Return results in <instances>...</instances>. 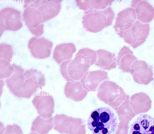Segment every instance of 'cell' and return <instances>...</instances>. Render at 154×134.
Wrapping results in <instances>:
<instances>
[{
    "label": "cell",
    "mask_w": 154,
    "mask_h": 134,
    "mask_svg": "<svg viewBox=\"0 0 154 134\" xmlns=\"http://www.w3.org/2000/svg\"><path fill=\"white\" fill-rule=\"evenodd\" d=\"M149 30L148 23H143L137 20L129 29L125 32L123 38L125 42L135 48L145 42Z\"/></svg>",
    "instance_id": "cell-6"
},
{
    "label": "cell",
    "mask_w": 154,
    "mask_h": 134,
    "mask_svg": "<svg viewBox=\"0 0 154 134\" xmlns=\"http://www.w3.org/2000/svg\"><path fill=\"white\" fill-rule=\"evenodd\" d=\"M115 13L110 7L102 10H88L85 11L82 23L87 31L97 33L112 23Z\"/></svg>",
    "instance_id": "cell-4"
},
{
    "label": "cell",
    "mask_w": 154,
    "mask_h": 134,
    "mask_svg": "<svg viewBox=\"0 0 154 134\" xmlns=\"http://www.w3.org/2000/svg\"><path fill=\"white\" fill-rule=\"evenodd\" d=\"M137 58L130 48L124 46L118 53L116 61L119 68L124 72H130L131 67Z\"/></svg>",
    "instance_id": "cell-18"
},
{
    "label": "cell",
    "mask_w": 154,
    "mask_h": 134,
    "mask_svg": "<svg viewBox=\"0 0 154 134\" xmlns=\"http://www.w3.org/2000/svg\"><path fill=\"white\" fill-rule=\"evenodd\" d=\"M113 0H77L76 3L81 9L85 11L88 10H102L111 5Z\"/></svg>",
    "instance_id": "cell-22"
},
{
    "label": "cell",
    "mask_w": 154,
    "mask_h": 134,
    "mask_svg": "<svg viewBox=\"0 0 154 134\" xmlns=\"http://www.w3.org/2000/svg\"><path fill=\"white\" fill-rule=\"evenodd\" d=\"M131 8L135 10L137 19L143 23L152 21L154 17V8L147 1L133 0Z\"/></svg>",
    "instance_id": "cell-16"
},
{
    "label": "cell",
    "mask_w": 154,
    "mask_h": 134,
    "mask_svg": "<svg viewBox=\"0 0 154 134\" xmlns=\"http://www.w3.org/2000/svg\"><path fill=\"white\" fill-rule=\"evenodd\" d=\"M137 18L135 11L132 8H125L117 14L113 27L117 34L123 37L125 32L134 23Z\"/></svg>",
    "instance_id": "cell-13"
},
{
    "label": "cell",
    "mask_w": 154,
    "mask_h": 134,
    "mask_svg": "<svg viewBox=\"0 0 154 134\" xmlns=\"http://www.w3.org/2000/svg\"><path fill=\"white\" fill-rule=\"evenodd\" d=\"M126 95L121 87L109 80H106L100 84L97 95L100 100L109 105L112 102H116V105L120 104L125 101Z\"/></svg>",
    "instance_id": "cell-5"
},
{
    "label": "cell",
    "mask_w": 154,
    "mask_h": 134,
    "mask_svg": "<svg viewBox=\"0 0 154 134\" xmlns=\"http://www.w3.org/2000/svg\"><path fill=\"white\" fill-rule=\"evenodd\" d=\"M130 101L131 106L136 115L147 112L152 106V101L149 96L142 92L132 95Z\"/></svg>",
    "instance_id": "cell-17"
},
{
    "label": "cell",
    "mask_w": 154,
    "mask_h": 134,
    "mask_svg": "<svg viewBox=\"0 0 154 134\" xmlns=\"http://www.w3.org/2000/svg\"><path fill=\"white\" fill-rule=\"evenodd\" d=\"M14 68L10 62L5 59H0V79L9 78L13 74Z\"/></svg>",
    "instance_id": "cell-25"
},
{
    "label": "cell",
    "mask_w": 154,
    "mask_h": 134,
    "mask_svg": "<svg viewBox=\"0 0 154 134\" xmlns=\"http://www.w3.org/2000/svg\"><path fill=\"white\" fill-rule=\"evenodd\" d=\"M129 134H154V118L150 115H139L130 126Z\"/></svg>",
    "instance_id": "cell-15"
},
{
    "label": "cell",
    "mask_w": 154,
    "mask_h": 134,
    "mask_svg": "<svg viewBox=\"0 0 154 134\" xmlns=\"http://www.w3.org/2000/svg\"><path fill=\"white\" fill-rule=\"evenodd\" d=\"M130 73L134 81L139 84L146 85L154 79L152 67L143 60L134 62Z\"/></svg>",
    "instance_id": "cell-10"
},
{
    "label": "cell",
    "mask_w": 154,
    "mask_h": 134,
    "mask_svg": "<svg viewBox=\"0 0 154 134\" xmlns=\"http://www.w3.org/2000/svg\"><path fill=\"white\" fill-rule=\"evenodd\" d=\"M13 54L12 48L11 46L5 43L0 44V59H5L10 62Z\"/></svg>",
    "instance_id": "cell-26"
},
{
    "label": "cell",
    "mask_w": 154,
    "mask_h": 134,
    "mask_svg": "<svg viewBox=\"0 0 154 134\" xmlns=\"http://www.w3.org/2000/svg\"><path fill=\"white\" fill-rule=\"evenodd\" d=\"M1 134H23V133L20 126L13 124L6 125Z\"/></svg>",
    "instance_id": "cell-27"
},
{
    "label": "cell",
    "mask_w": 154,
    "mask_h": 134,
    "mask_svg": "<svg viewBox=\"0 0 154 134\" xmlns=\"http://www.w3.org/2000/svg\"><path fill=\"white\" fill-rule=\"evenodd\" d=\"M64 92L67 98L75 101L82 100L88 93L81 83L75 81L67 82L65 86Z\"/></svg>",
    "instance_id": "cell-19"
},
{
    "label": "cell",
    "mask_w": 154,
    "mask_h": 134,
    "mask_svg": "<svg viewBox=\"0 0 154 134\" xmlns=\"http://www.w3.org/2000/svg\"><path fill=\"white\" fill-rule=\"evenodd\" d=\"M61 0H25L24 5L36 8L41 13L42 23L56 16L61 9Z\"/></svg>",
    "instance_id": "cell-7"
},
{
    "label": "cell",
    "mask_w": 154,
    "mask_h": 134,
    "mask_svg": "<svg viewBox=\"0 0 154 134\" xmlns=\"http://www.w3.org/2000/svg\"><path fill=\"white\" fill-rule=\"evenodd\" d=\"M95 51L88 48L79 50L74 59L63 62L60 66L61 73L66 80L78 81L83 77L90 67L96 62Z\"/></svg>",
    "instance_id": "cell-2"
},
{
    "label": "cell",
    "mask_w": 154,
    "mask_h": 134,
    "mask_svg": "<svg viewBox=\"0 0 154 134\" xmlns=\"http://www.w3.org/2000/svg\"><path fill=\"white\" fill-rule=\"evenodd\" d=\"M71 117L63 114H56L54 118V129L60 133H67Z\"/></svg>",
    "instance_id": "cell-24"
},
{
    "label": "cell",
    "mask_w": 154,
    "mask_h": 134,
    "mask_svg": "<svg viewBox=\"0 0 154 134\" xmlns=\"http://www.w3.org/2000/svg\"><path fill=\"white\" fill-rule=\"evenodd\" d=\"M97 58L95 64L103 70H110L117 66L116 58L114 54L106 50L96 51Z\"/></svg>",
    "instance_id": "cell-21"
},
{
    "label": "cell",
    "mask_w": 154,
    "mask_h": 134,
    "mask_svg": "<svg viewBox=\"0 0 154 134\" xmlns=\"http://www.w3.org/2000/svg\"><path fill=\"white\" fill-rule=\"evenodd\" d=\"M21 12L14 8L8 7L0 11V35L5 30L17 31L22 26Z\"/></svg>",
    "instance_id": "cell-8"
},
{
    "label": "cell",
    "mask_w": 154,
    "mask_h": 134,
    "mask_svg": "<svg viewBox=\"0 0 154 134\" xmlns=\"http://www.w3.org/2000/svg\"><path fill=\"white\" fill-rule=\"evenodd\" d=\"M53 43L43 37H32L29 40L28 47L32 56L38 59H44L50 55Z\"/></svg>",
    "instance_id": "cell-12"
},
{
    "label": "cell",
    "mask_w": 154,
    "mask_h": 134,
    "mask_svg": "<svg viewBox=\"0 0 154 134\" xmlns=\"http://www.w3.org/2000/svg\"><path fill=\"white\" fill-rule=\"evenodd\" d=\"M29 134H38L36 133H35V132H32L29 133Z\"/></svg>",
    "instance_id": "cell-28"
},
{
    "label": "cell",
    "mask_w": 154,
    "mask_h": 134,
    "mask_svg": "<svg viewBox=\"0 0 154 134\" xmlns=\"http://www.w3.org/2000/svg\"><path fill=\"white\" fill-rule=\"evenodd\" d=\"M109 79L106 72L98 70L87 72L81 79L80 82L87 91L95 92L103 81Z\"/></svg>",
    "instance_id": "cell-14"
},
{
    "label": "cell",
    "mask_w": 154,
    "mask_h": 134,
    "mask_svg": "<svg viewBox=\"0 0 154 134\" xmlns=\"http://www.w3.org/2000/svg\"><path fill=\"white\" fill-rule=\"evenodd\" d=\"M14 71L5 82L11 92L19 98H30L45 84L44 75L37 70H24L20 66L12 64Z\"/></svg>",
    "instance_id": "cell-1"
},
{
    "label": "cell",
    "mask_w": 154,
    "mask_h": 134,
    "mask_svg": "<svg viewBox=\"0 0 154 134\" xmlns=\"http://www.w3.org/2000/svg\"><path fill=\"white\" fill-rule=\"evenodd\" d=\"M23 20L29 30L37 37L43 33L44 25L40 12L35 8L23 5Z\"/></svg>",
    "instance_id": "cell-9"
},
{
    "label": "cell",
    "mask_w": 154,
    "mask_h": 134,
    "mask_svg": "<svg viewBox=\"0 0 154 134\" xmlns=\"http://www.w3.org/2000/svg\"><path fill=\"white\" fill-rule=\"evenodd\" d=\"M75 45L72 43H64L58 45L55 48L53 58L58 64L64 61L72 58L73 54L75 52Z\"/></svg>",
    "instance_id": "cell-20"
},
{
    "label": "cell",
    "mask_w": 154,
    "mask_h": 134,
    "mask_svg": "<svg viewBox=\"0 0 154 134\" xmlns=\"http://www.w3.org/2000/svg\"><path fill=\"white\" fill-rule=\"evenodd\" d=\"M32 103L42 117L47 119L51 117L54 112V102L53 97L44 92L36 95Z\"/></svg>",
    "instance_id": "cell-11"
},
{
    "label": "cell",
    "mask_w": 154,
    "mask_h": 134,
    "mask_svg": "<svg viewBox=\"0 0 154 134\" xmlns=\"http://www.w3.org/2000/svg\"><path fill=\"white\" fill-rule=\"evenodd\" d=\"M54 125L52 117L45 119L38 116L32 122L31 130L38 134H47Z\"/></svg>",
    "instance_id": "cell-23"
},
{
    "label": "cell",
    "mask_w": 154,
    "mask_h": 134,
    "mask_svg": "<svg viewBox=\"0 0 154 134\" xmlns=\"http://www.w3.org/2000/svg\"><path fill=\"white\" fill-rule=\"evenodd\" d=\"M87 124L94 134H112L116 130L118 120L109 108L100 107L91 112Z\"/></svg>",
    "instance_id": "cell-3"
}]
</instances>
